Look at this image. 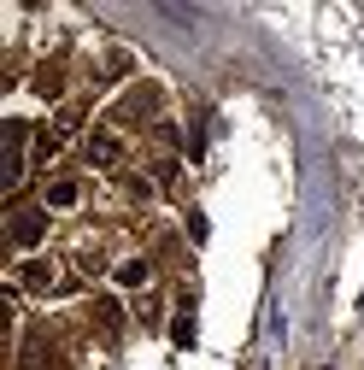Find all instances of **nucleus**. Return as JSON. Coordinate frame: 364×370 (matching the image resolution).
<instances>
[{"label": "nucleus", "mask_w": 364, "mask_h": 370, "mask_svg": "<svg viewBox=\"0 0 364 370\" xmlns=\"http://www.w3.org/2000/svg\"><path fill=\"white\" fill-rule=\"evenodd\" d=\"M12 235H18V241L30 247V241L41 235V212H24V217H18V229H12Z\"/></svg>", "instance_id": "nucleus-1"}, {"label": "nucleus", "mask_w": 364, "mask_h": 370, "mask_svg": "<svg viewBox=\"0 0 364 370\" xmlns=\"http://www.w3.org/2000/svg\"><path fill=\"white\" fill-rule=\"evenodd\" d=\"M118 282H124V288H136V282H147V264L136 259V264H124V271H118Z\"/></svg>", "instance_id": "nucleus-2"}]
</instances>
